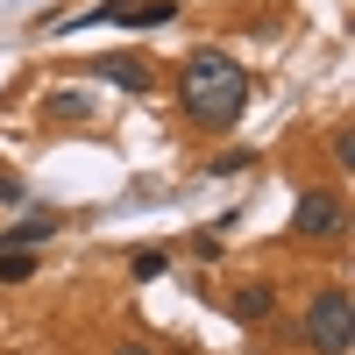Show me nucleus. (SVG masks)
I'll use <instances>...</instances> for the list:
<instances>
[{
  "instance_id": "nucleus-3",
  "label": "nucleus",
  "mask_w": 355,
  "mask_h": 355,
  "mask_svg": "<svg viewBox=\"0 0 355 355\" xmlns=\"http://www.w3.org/2000/svg\"><path fill=\"white\" fill-rule=\"evenodd\" d=\"M341 220H348L341 192H299V206H291V234L299 242H327V234H341Z\"/></svg>"
},
{
  "instance_id": "nucleus-13",
  "label": "nucleus",
  "mask_w": 355,
  "mask_h": 355,
  "mask_svg": "<svg viewBox=\"0 0 355 355\" xmlns=\"http://www.w3.org/2000/svg\"><path fill=\"white\" fill-rule=\"evenodd\" d=\"M114 355H150V348H142V341H121V348H114Z\"/></svg>"
},
{
  "instance_id": "nucleus-6",
  "label": "nucleus",
  "mask_w": 355,
  "mask_h": 355,
  "mask_svg": "<svg viewBox=\"0 0 355 355\" xmlns=\"http://www.w3.org/2000/svg\"><path fill=\"white\" fill-rule=\"evenodd\" d=\"M50 234H57L50 214H28V220H15L8 234H0V249H36V242H50Z\"/></svg>"
},
{
  "instance_id": "nucleus-4",
  "label": "nucleus",
  "mask_w": 355,
  "mask_h": 355,
  "mask_svg": "<svg viewBox=\"0 0 355 355\" xmlns=\"http://www.w3.org/2000/svg\"><path fill=\"white\" fill-rule=\"evenodd\" d=\"M178 8L171 0H100V8H85V15H71L64 28H100V21H135V28H164Z\"/></svg>"
},
{
  "instance_id": "nucleus-7",
  "label": "nucleus",
  "mask_w": 355,
  "mask_h": 355,
  "mask_svg": "<svg viewBox=\"0 0 355 355\" xmlns=\"http://www.w3.org/2000/svg\"><path fill=\"white\" fill-rule=\"evenodd\" d=\"M270 284H242V291H234V320H270Z\"/></svg>"
},
{
  "instance_id": "nucleus-9",
  "label": "nucleus",
  "mask_w": 355,
  "mask_h": 355,
  "mask_svg": "<svg viewBox=\"0 0 355 355\" xmlns=\"http://www.w3.org/2000/svg\"><path fill=\"white\" fill-rule=\"evenodd\" d=\"M50 114H57V121H78V114H93V100L64 85V93H50Z\"/></svg>"
},
{
  "instance_id": "nucleus-11",
  "label": "nucleus",
  "mask_w": 355,
  "mask_h": 355,
  "mask_svg": "<svg viewBox=\"0 0 355 355\" xmlns=\"http://www.w3.org/2000/svg\"><path fill=\"white\" fill-rule=\"evenodd\" d=\"M249 164H256V157H249V150H227V157H220V164H214V171H220V178H234V171H249Z\"/></svg>"
},
{
  "instance_id": "nucleus-8",
  "label": "nucleus",
  "mask_w": 355,
  "mask_h": 355,
  "mask_svg": "<svg viewBox=\"0 0 355 355\" xmlns=\"http://www.w3.org/2000/svg\"><path fill=\"white\" fill-rule=\"evenodd\" d=\"M36 277V249H0V284H28Z\"/></svg>"
},
{
  "instance_id": "nucleus-10",
  "label": "nucleus",
  "mask_w": 355,
  "mask_h": 355,
  "mask_svg": "<svg viewBox=\"0 0 355 355\" xmlns=\"http://www.w3.org/2000/svg\"><path fill=\"white\" fill-rule=\"evenodd\" d=\"M164 263H171L164 249H142V256L128 263V270H135V284H150V277H164Z\"/></svg>"
},
{
  "instance_id": "nucleus-2",
  "label": "nucleus",
  "mask_w": 355,
  "mask_h": 355,
  "mask_svg": "<svg viewBox=\"0 0 355 355\" xmlns=\"http://www.w3.org/2000/svg\"><path fill=\"white\" fill-rule=\"evenodd\" d=\"M306 341H313L320 355H348V341H355V306H348L341 284L313 291V306H306Z\"/></svg>"
},
{
  "instance_id": "nucleus-1",
  "label": "nucleus",
  "mask_w": 355,
  "mask_h": 355,
  "mask_svg": "<svg viewBox=\"0 0 355 355\" xmlns=\"http://www.w3.org/2000/svg\"><path fill=\"white\" fill-rule=\"evenodd\" d=\"M178 100H185V114L199 128H234L249 107V71L227 50H199L185 64V78H178Z\"/></svg>"
},
{
  "instance_id": "nucleus-12",
  "label": "nucleus",
  "mask_w": 355,
  "mask_h": 355,
  "mask_svg": "<svg viewBox=\"0 0 355 355\" xmlns=\"http://www.w3.org/2000/svg\"><path fill=\"white\" fill-rule=\"evenodd\" d=\"M0 199H21V185H15V178H8V171H0Z\"/></svg>"
},
{
  "instance_id": "nucleus-5",
  "label": "nucleus",
  "mask_w": 355,
  "mask_h": 355,
  "mask_svg": "<svg viewBox=\"0 0 355 355\" xmlns=\"http://www.w3.org/2000/svg\"><path fill=\"white\" fill-rule=\"evenodd\" d=\"M93 71H100L107 85H121V93H150V85H157V71L142 64V57H114V50L93 57Z\"/></svg>"
}]
</instances>
